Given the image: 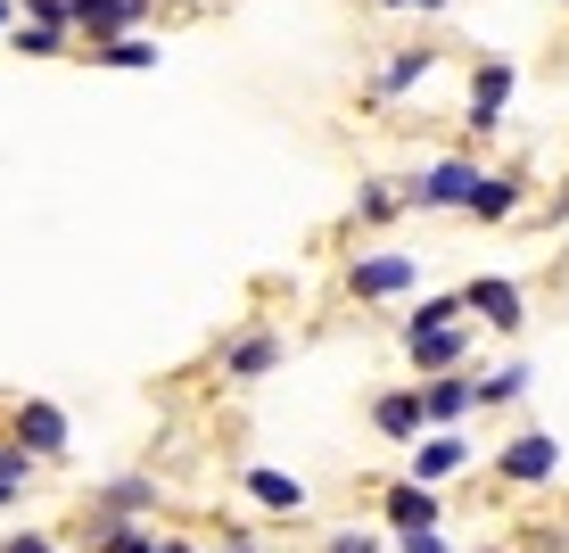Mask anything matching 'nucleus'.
I'll list each match as a JSON object with an SVG mask.
<instances>
[{
    "label": "nucleus",
    "instance_id": "obj_6",
    "mask_svg": "<svg viewBox=\"0 0 569 553\" xmlns=\"http://www.w3.org/2000/svg\"><path fill=\"white\" fill-rule=\"evenodd\" d=\"M462 314H487V330H520V323H528V314H520V289H512V282H487V273L462 289Z\"/></svg>",
    "mask_w": 569,
    "mask_h": 553
},
{
    "label": "nucleus",
    "instance_id": "obj_10",
    "mask_svg": "<svg viewBox=\"0 0 569 553\" xmlns=\"http://www.w3.org/2000/svg\"><path fill=\"white\" fill-rule=\"evenodd\" d=\"M371 429H380V438H421V388H388L380 405H371Z\"/></svg>",
    "mask_w": 569,
    "mask_h": 553
},
{
    "label": "nucleus",
    "instance_id": "obj_7",
    "mask_svg": "<svg viewBox=\"0 0 569 553\" xmlns=\"http://www.w3.org/2000/svg\"><path fill=\"white\" fill-rule=\"evenodd\" d=\"M388 529H397V537H429V529H438V496L413 487V480H397L388 487Z\"/></svg>",
    "mask_w": 569,
    "mask_h": 553
},
{
    "label": "nucleus",
    "instance_id": "obj_30",
    "mask_svg": "<svg viewBox=\"0 0 569 553\" xmlns=\"http://www.w3.org/2000/svg\"><path fill=\"white\" fill-rule=\"evenodd\" d=\"M0 504H17V487H0Z\"/></svg>",
    "mask_w": 569,
    "mask_h": 553
},
{
    "label": "nucleus",
    "instance_id": "obj_14",
    "mask_svg": "<svg viewBox=\"0 0 569 553\" xmlns=\"http://www.w3.org/2000/svg\"><path fill=\"white\" fill-rule=\"evenodd\" d=\"M462 463H470V446H462V438H446V429H438L429 446H413V487L446 480V471H462Z\"/></svg>",
    "mask_w": 569,
    "mask_h": 553
},
{
    "label": "nucleus",
    "instance_id": "obj_9",
    "mask_svg": "<svg viewBox=\"0 0 569 553\" xmlns=\"http://www.w3.org/2000/svg\"><path fill=\"white\" fill-rule=\"evenodd\" d=\"M17 446L26 454H67V413L58 405H17Z\"/></svg>",
    "mask_w": 569,
    "mask_h": 553
},
{
    "label": "nucleus",
    "instance_id": "obj_19",
    "mask_svg": "<svg viewBox=\"0 0 569 553\" xmlns=\"http://www.w3.org/2000/svg\"><path fill=\"white\" fill-rule=\"evenodd\" d=\"M446 323H462V298H421V314L405 330H446Z\"/></svg>",
    "mask_w": 569,
    "mask_h": 553
},
{
    "label": "nucleus",
    "instance_id": "obj_26",
    "mask_svg": "<svg viewBox=\"0 0 569 553\" xmlns=\"http://www.w3.org/2000/svg\"><path fill=\"white\" fill-rule=\"evenodd\" d=\"M0 553H58V545H50V537H9Z\"/></svg>",
    "mask_w": 569,
    "mask_h": 553
},
{
    "label": "nucleus",
    "instance_id": "obj_23",
    "mask_svg": "<svg viewBox=\"0 0 569 553\" xmlns=\"http://www.w3.org/2000/svg\"><path fill=\"white\" fill-rule=\"evenodd\" d=\"M33 480V454L26 446H0V487H26Z\"/></svg>",
    "mask_w": 569,
    "mask_h": 553
},
{
    "label": "nucleus",
    "instance_id": "obj_28",
    "mask_svg": "<svg viewBox=\"0 0 569 553\" xmlns=\"http://www.w3.org/2000/svg\"><path fill=\"white\" fill-rule=\"evenodd\" d=\"M380 9H446V0H380Z\"/></svg>",
    "mask_w": 569,
    "mask_h": 553
},
{
    "label": "nucleus",
    "instance_id": "obj_18",
    "mask_svg": "<svg viewBox=\"0 0 569 553\" xmlns=\"http://www.w3.org/2000/svg\"><path fill=\"white\" fill-rule=\"evenodd\" d=\"M356 215H363V224H388V215H397V190H388V182H363V190H356Z\"/></svg>",
    "mask_w": 569,
    "mask_h": 553
},
{
    "label": "nucleus",
    "instance_id": "obj_24",
    "mask_svg": "<svg viewBox=\"0 0 569 553\" xmlns=\"http://www.w3.org/2000/svg\"><path fill=\"white\" fill-rule=\"evenodd\" d=\"M26 9H33V26H50V33H67V26H74L67 0H26Z\"/></svg>",
    "mask_w": 569,
    "mask_h": 553
},
{
    "label": "nucleus",
    "instance_id": "obj_15",
    "mask_svg": "<svg viewBox=\"0 0 569 553\" xmlns=\"http://www.w3.org/2000/svg\"><path fill=\"white\" fill-rule=\"evenodd\" d=\"M528 388V364H496L487 381H470V405H512Z\"/></svg>",
    "mask_w": 569,
    "mask_h": 553
},
{
    "label": "nucleus",
    "instance_id": "obj_20",
    "mask_svg": "<svg viewBox=\"0 0 569 553\" xmlns=\"http://www.w3.org/2000/svg\"><path fill=\"white\" fill-rule=\"evenodd\" d=\"M421 75H429V50H405L397 67L380 75V91H405V83H421Z\"/></svg>",
    "mask_w": 569,
    "mask_h": 553
},
{
    "label": "nucleus",
    "instance_id": "obj_29",
    "mask_svg": "<svg viewBox=\"0 0 569 553\" xmlns=\"http://www.w3.org/2000/svg\"><path fill=\"white\" fill-rule=\"evenodd\" d=\"M157 553H190V545H182V537H157Z\"/></svg>",
    "mask_w": 569,
    "mask_h": 553
},
{
    "label": "nucleus",
    "instance_id": "obj_12",
    "mask_svg": "<svg viewBox=\"0 0 569 553\" xmlns=\"http://www.w3.org/2000/svg\"><path fill=\"white\" fill-rule=\"evenodd\" d=\"M248 496H257L264 512H306V480H289V471H248Z\"/></svg>",
    "mask_w": 569,
    "mask_h": 553
},
{
    "label": "nucleus",
    "instance_id": "obj_11",
    "mask_svg": "<svg viewBox=\"0 0 569 553\" xmlns=\"http://www.w3.org/2000/svg\"><path fill=\"white\" fill-rule=\"evenodd\" d=\"M421 388V422H462L470 413V381L462 372H438V381H413Z\"/></svg>",
    "mask_w": 569,
    "mask_h": 553
},
{
    "label": "nucleus",
    "instance_id": "obj_4",
    "mask_svg": "<svg viewBox=\"0 0 569 553\" xmlns=\"http://www.w3.org/2000/svg\"><path fill=\"white\" fill-rule=\"evenodd\" d=\"M405 347H413L421 381H438V372H455L462 355H470V330H462V323H446V330H405Z\"/></svg>",
    "mask_w": 569,
    "mask_h": 553
},
{
    "label": "nucleus",
    "instance_id": "obj_25",
    "mask_svg": "<svg viewBox=\"0 0 569 553\" xmlns=\"http://www.w3.org/2000/svg\"><path fill=\"white\" fill-rule=\"evenodd\" d=\"M330 553H380V537H356V529H347V537H330Z\"/></svg>",
    "mask_w": 569,
    "mask_h": 553
},
{
    "label": "nucleus",
    "instance_id": "obj_8",
    "mask_svg": "<svg viewBox=\"0 0 569 553\" xmlns=\"http://www.w3.org/2000/svg\"><path fill=\"white\" fill-rule=\"evenodd\" d=\"M272 364H281V339H272V330H240V339L223 347V381H264Z\"/></svg>",
    "mask_w": 569,
    "mask_h": 553
},
{
    "label": "nucleus",
    "instance_id": "obj_2",
    "mask_svg": "<svg viewBox=\"0 0 569 553\" xmlns=\"http://www.w3.org/2000/svg\"><path fill=\"white\" fill-rule=\"evenodd\" d=\"M67 9H74V26H83L91 42L108 50V42H124V33L149 17V0H67Z\"/></svg>",
    "mask_w": 569,
    "mask_h": 553
},
{
    "label": "nucleus",
    "instance_id": "obj_1",
    "mask_svg": "<svg viewBox=\"0 0 569 553\" xmlns=\"http://www.w3.org/2000/svg\"><path fill=\"white\" fill-rule=\"evenodd\" d=\"M470 190H479V166H470V157H446V166H429L405 199L413 207H470Z\"/></svg>",
    "mask_w": 569,
    "mask_h": 553
},
{
    "label": "nucleus",
    "instance_id": "obj_27",
    "mask_svg": "<svg viewBox=\"0 0 569 553\" xmlns=\"http://www.w3.org/2000/svg\"><path fill=\"white\" fill-rule=\"evenodd\" d=\"M405 553H446V537L429 529V537H405Z\"/></svg>",
    "mask_w": 569,
    "mask_h": 553
},
{
    "label": "nucleus",
    "instance_id": "obj_13",
    "mask_svg": "<svg viewBox=\"0 0 569 553\" xmlns=\"http://www.w3.org/2000/svg\"><path fill=\"white\" fill-rule=\"evenodd\" d=\"M503 100H512V67H479V83H470V125H496L503 116Z\"/></svg>",
    "mask_w": 569,
    "mask_h": 553
},
{
    "label": "nucleus",
    "instance_id": "obj_3",
    "mask_svg": "<svg viewBox=\"0 0 569 553\" xmlns=\"http://www.w3.org/2000/svg\"><path fill=\"white\" fill-rule=\"evenodd\" d=\"M413 282H421L413 256H363V265L347 273V289H356V298H405Z\"/></svg>",
    "mask_w": 569,
    "mask_h": 553
},
{
    "label": "nucleus",
    "instance_id": "obj_21",
    "mask_svg": "<svg viewBox=\"0 0 569 553\" xmlns=\"http://www.w3.org/2000/svg\"><path fill=\"white\" fill-rule=\"evenodd\" d=\"M17 50H26V58H58V50H67V33H50V26H17Z\"/></svg>",
    "mask_w": 569,
    "mask_h": 553
},
{
    "label": "nucleus",
    "instance_id": "obj_16",
    "mask_svg": "<svg viewBox=\"0 0 569 553\" xmlns=\"http://www.w3.org/2000/svg\"><path fill=\"white\" fill-rule=\"evenodd\" d=\"M520 207V182H503V174H479V190H470V215H487V224H496V215H512Z\"/></svg>",
    "mask_w": 569,
    "mask_h": 553
},
{
    "label": "nucleus",
    "instance_id": "obj_5",
    "mask_svg": "<svg viewBox=\"0 0 569 553\" xmlns=\"http://www.w3.org/2000/svg\"><path fill=\"white\" fill-rule=\"evenodd\" d=\"M561 471V446L545 438V429H528V438L503 446V480H520V487H537V480H553Z\"/></svg>",
    "mask_w": 569,
    "mask_h": 553
},
{
    "label": "nucleus",
    "instance_id": "obj_31",
    "mask_svg": "<svg viewBox=\"0 0 569 553\" xmlns=\"http://www.w3.org/2000/svg\"><path fill=\"white\" fill-rule=\"evenodd\" d=\"M0 26H9V0H0Z\"/></svg>",
    "mask_w": 569,
    "mask_h": 553
},
{
    "label": "nucleus",
    "instance_id": "obj_22",
    "mask_svg": "<svg viewBox=\"0 0 569 553\" xmlns=\"http://www.w3.org/2000/svg\"><path fill=\"white\" fill-rule=\"evenodd\" d=\"M91 553H157V537H149V529H141V521H132V529H116V537H100V545H91Z\"/></svg>",
    "mask_w": 569,
    "mask_h": 553
},
{
    "label": "nucleus",
    "instance_id": "obj_17",
    "mask_svg": "<svg viewBox=\"0 0 569 553\" xmlns=\"http://www.w3.org/2000/svg\"><path fill=\"white\" fill-rule=\"evenodd\" d=\"M100 67H157V42H149V33H124V42L100 50Z\"/></svg>",
    "mask_w": 569,
    "mask_h": 553
}]
</instances>
